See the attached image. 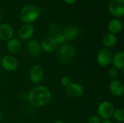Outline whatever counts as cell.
<instances>
[{
  "label": "cell",
  "mask_w": 124,
  "mask_h": 123,
  "mask_svg": "<svg viewBox=\"0 0 124 123\" xmlns=\"http://www.w3.org/2000/svg\"><path fill=\"white\" fill-rule=\"evenodd\" d=\"M108 9L110 13L115 17H121L124 14V0H110Z\"/></svg>",
  "instance_id": "cell-6"
},
{
  "label": "cell",
  "mask_w": 124,
  "mask_h": 123,
  "mask_svg": "<svg viewBox=\"0 0 124 123\" xmlns=\"http://www.w3.org/2000/svg\"><path fill=\"white\" fill-rule=\"evenodd\" d=\"M1 120H2V115H1V113L0 112V123H1Z\"/></svg>",
  "instance_id": "cell-29"
},
{
  "label": "cell",
  "mask_w": 124,
  "mask_h": 123,
  "mask_svg": "<svg viewBox=\"0 0 124 123\" xmlns=\"http://www.w3.org/2000/svg\"><path fill=\"white\" fill-rule=\"evenodd\" d=\"M40 14L39 9L33 4H27L24 6L20 12L21 20L25 24H31L35 22Z\"/></svg>",
  "instance_id": "cell-2"
},
{
  "label": "cell",
  "mask_w": 124,
  "mask_h": 123,
  "mask_svg": "<svg viewBox=\"0 0 124 123\" xmlns=\"http://www.w3.org/2000/svg\"><path fill=\"white\" fill-rule=\"evenodd\" d=\"M27 51L28 53L32 57H36L39 55L41 51L40 43L35 39L29 40L27 43Z\"/></svg>",
  "instance_id": "cell-16"
},
{
  "label": "cell",
  "mask_w": 124,
  "mask_h": 123,
  "mask_svg": "<svg viewBox=\"0 0 124 123\" xmlns=\"http://www.w3.org/2000/svg\"><path fill=\"white\" fill-rule=\"evenodd\" d=\"M1 56H0V64H1Z\"/></svg>",
  "instance_id": "cell-31"
},
{
  "label": "cell",
  "mask_w": 124,
  "mask_h": 123,
  "mask_svg": "<svg viewBox=\"0 0 124 123\" xmlns=\"http://www.w3.org/2000/svg\"><path fill=\"white\" fill-rule=\"evenodd\" d=\"M30 80L34 84H39L44 79V72L43 68L38 65H33L31 67L28 73Z\"/></svg>",
  "instance_id": "cell-7"
},
{
  "label": "cell",
  "mask_w": 124,
  "mask_h": 123,
  "mask_svg": "<svg viewBox=\"0 0 124 123\" xmlns=\"http://www.w3.org/2000/svg\"><path fill=\"white\" fill-rule=\"evenodd\" d=\"M1 14L0 13V22H1Z\"/></svg>",
  "instance_id": "cell-30"
},
{
  "label": "cell",
  "mask_w": 124,
  "mask_h": 123,
  "mask_svg": "<svg viewBox=\"0 0 124 123\" xmlns=\"http://www.w3.org/2000/svg\"><path fill=\"white\" fill-rule=\"evenodd\" d=\"M109 91L114 96H121L124 93V85L123 82L118 79L112 80L109 83Z\"/></svg>",
  "instance_id": "cell-10"
},
{
  "label": "cell",
  "mask_w": 124,
  "mask_h": 123,
  "mask_svg": "<svg viewBox=\"0 0 124 123\" xmlns=\"http://www.w3.org/2000/svg\"><path fill=\"white\" fill-rule=\"evenodd\" d=\"M53 123H66L65 122H63V121H60V120H58V121H55Z\"/></svg>",
  "instance_id": "cell-28"
},
{
  "label": "cell",
  "mask_w": 124,
  "mask_h": 123,
  "mask_svg": "<svg viewBox=\"0 0 124 123\" xmlns=\"http://www.w3.org/2000/svg\"><path fill=\"white\" fill-rule=\"evenodd\" d=\"M113 119L117 123H122L124 122V110L122 108H118L114 110V112L113 114Z\"/></svg>",
  "instance_id": "cell-20"
},
{
  "label": "cell",
  "mask_w": 124,
  "mask_h": 123,
  "mask_svg": "<svg viewBox=\"0 0 124 123\" xmlns=\"http://www.w3.org/2000/svg\"><path fill=\"white\" fill-rule=\"evenodd\" d=\"M101 123H113L111 121H110V120H104L103 122H102Z\"/></svg>",
  "instance_id": "cell-27"
},
{
  "label": "cell",
  "mask_w": 124,
  "mask_h": 123,
  "mask_svg": "<svg viewBox=\"0 0 124 123\" xmlns=\"http://www.w3.org/2000/svg\"><path fill=\"white\" fill-rule=\"evenodd\" d=\"M113 54L110 49L108 48H102L97 53V64L102 67H105L109 66L112 63Z\"/></svg>",
  "instance_id": "cell-5"
},
{
  "label": "cell",
  "mask_w": 124,
  "mask_h": 123,
  "mask_svg": "<svg viewBox=\"0 0 124 123\" xmlns=\"http://www.w3.org/2000/svg\"><path fill=\"white\" fill-rule=\"evenodd\" d=\"M102 122V119L97 115H92L87 120L88 123H101Z\"/></svg>",
  "instance_id": "cell-23"
},
{
  "label": "cell",
  "mask_w": 124,
  "mask_h": 123,
  "mask_svg": "<svg viewBox=\"0 0 124 123\" xmlns=\"http://www.w3.org/2000/svg\"><path fill=\"white\" fill-rule=\"evenodd\" d=\"M108 29L110 33H112L113 35H117L122 31L123 23L120 20L117 18L113 19L109 22L108 25Z\"/></svg>",
  "instance_id": "cell-15"
},
{
  "label": "cell",
  "mask_w": 124,
  "mask_h": 123,
  "mask_svg": "<svg viewBox=\"0 0 124 123\" xmlns=\"http://www.w3.org/2000/svg\"><path fill=\"white\" fill-rule=\"evenodd\" d=\"M70 83H71V79H70V77H68L67 75L62 77L61 79H60V83L65 88H66Z\"/></svg>",
  "instance_id": "cell-24"
},
{
  "label": "cell",
  "mask_w": 124,
  "mask_h": 123,
  "mask_svg": "<svg viewBox=\"0 0 124 123\" xmlns=\"http://www.w3.org/2000/svg\"><path fill=\"white\" fill-rule=\"evenodd\" d=\"M80 30L76 25H68L65 27L62 31V34L66 38V40H73L77 38L79 35Z\"/></svg>",
  "instance_id": "cell-14"
},
{
  "label": "cell",
  "mask_w": 124,
  "mask_h": 123,
  "mask_svg": "<svg viewBox=\"0 0 124 123\" xmlns=\"http://www.w3.org/2000/svg\"><path fill=\"white\" fill-rule=\"evenodd\" d=\"M7 49L11 54H17L21 49V43L19 39L12 38L7 43Z\"/></svg>",
  "instance_id": "cell-18"
},
{
  "label": "cell",
  "mask_w": 124,
  "mask_h": 123,
  "mask_svg": "<svg viewBox=\"0 0 124 123\" xmlns=\"http://www.w3.org/2000/svg\"><path fill=\"white\" fill-rule=\"evenodd\" d=\"M2 68L7 72H14L18 67V62L17 59L12 55H5L1 59Z\"/></svg>",
  "instance_id": "cell-8"
},
{
  "label": "cell",
  "mask_w": 124,
  "mask_h": 123,
  "mask_svg": "<svg viewBox=\"0 0 124 123\" xmlns=\"http://www.w3.org/2000/svg\"><path fill=\"white\" fill-rule=\"evenodd\" d=\"M41 49L46 53H53L57 49V44L52 36H47L44 38L40 43Z\"/></svg>",
  "instance_id": "cell-11"
},
{
  "label": "cell",
  "mask_w": 124,
  "mask_h": 123,
  "mask_svg": "<svg viewBox=\"0 0 124 123\" xmlns=\"http://www.w3.org/2000/svg\"><path fill=\"white\" fill-rule=\"evenodd\" d=\"M112 63L113 67L116 68L118 70H122L124 68V52L122 51H118L113 54Z\"/></svg>",
  "instance_id": "cell-17"
},
{
  "label": "cell",
  "mask_w": 124,
  "mask_h": 123,
  "mask_svg": "<svg viewBox=\"0 0 124 123\" xmlns=\"http://www.w3.org/2000/svg\"><path fill=\"white\" fill-rule=\"evenodd\" d=\"M48 30L49 31V33H50L51 34L55 35V34L58 33L59 28H58V26H57L56 24L53 23V24H51V25L48 27Z\"/></svg>",
  "instance_id": "cell-25"
},
{
  "label": "cell",
  "mask_w": 124,
  "mask_h": 123,
  "mask_svg": "<svg viewBox=\"0 0 124 123\" xmlns=\"http://www.w3.org/2000/svg\"><path fill=\"white\" fill-rule=\"evenodd\" d=\"M14 30L12 27L7 23L0 24V40L8 41L13 38Z\"/></svg>",
  "instance_id": "cell-12"
},
{
  "label": "cell",
  "mask_w": 124,
  "mask_h": 123,
  "mask_svg": "<svg viewBox=\"0 0 124 123\" xmlns=\"http://www.w3.org/2000/svg\"><path fill=\"white\" fill-rule=\"evenodd\" d=\"M115 107L113 104L108 101H103L99 104L97 107V115L104 120H109L114 112Z\"/></svg>",
  "instance_id": "cell-4"
},
{
  "label": "cell",
  "mask_w": 124,
  "mask_h": 123,
  "mask_svg": "<svg viewBox=\"0 0 124 123\" xmlns=\"http://www.w3.org/2000/svg\"><path fill=\"white\" fill-rule=\"evenodd\" d=\"M52 99L50 90L44 86H37L33 87L28 94V101L35 107H41L47 105Z\"/></svg>",
  "instance_id": "cell-1"
},
{
  "label": "cell",
  "mask_w": 124,
  "mask_h": 123,
  "mask_svg": "<svg viewBox=\"0 0 124 123\" xmlns=\"http://www.w3.org/2000/svg\"><path fill=\"white\" fill-rule=\"evenodd\" d=\"M34 34V28L31 24L23 25L18 31V36L22 40H30Z\"/></svg>",
  "instance_id": "cell-13"
},
{
  "label": "cell",
  "mask_w": 124,
  "mask_h": 123,
  "mask_svg": "<svg viewBox=\"0 0 124 123\" xmlns=\"http://www.w3.org/2000/svg\"><path fill=\"white\" fill-rule=\"evenodd\" d=\"M84 91V87L78 83H73L71 82L66 88L65 92L66 94L71 97V98H78L83 95Z\"/></svg>",
  "instance_id": "cell-9"
},
{
  "label": "cell",
  "mask_w": 124,
  "mask_h": 123,
  "mask_svg": "<svg viewBox=\"0 0 124 123\" xmlns=\"http://www.w3.org/2000/svg\"><path fill=\"white\" fill-rule=\"evenodd\" d=\"M77 0H64V1L68 4H73Z\"/></svg>",
  "instance_id": "cell-26"
},
{
  "label": "cell",
  "mask_w": 124,
  "mask_h": 123,
  "mask_svg": "<svg viewBox=\"0 0 124 123\" xmlns=\"http://www.w3.org/2000/svg\"><path fill=\"white\" fill-rule=\"evenodd\" d=\"M76 56L75 48L68 43L60 45L58 49L57 57L59 61L62 64H67L72 61Z\"/></svg>",
  "instance_id": "cell-3"
},
{
  "label": "cell",
  "mask_w": 124,
  "mask_h": 123,
  "mask_svg": "<svg viewBox=\"0 0 124 123\" xmlns=\"http://www.w3.org/2000/svg\"><path fill=\"white\" fill-rule=\"evenodd\" d=\"M102 45L105 48L110 49L113 47L116 43H117V37L116 35H113L112 33H107L105 34L102 38Z\"/></svg>",
  "instance_id": "cell-19"
},
{
  "label": "cell",
  "mask_w": 124,
  "mask_h": 123,
  "mask_svg": "<svg viewBox=\"0 0 124 123\" xmlns=\"http://www.w3.org/2000/svg\"><path fill=\"white\" fill-rule=\"evenodd\" d=\"M52 37L54 39V41H55V42L57 43V45H62L66 41V38H65V36H63L62 33H58L54 35V36H52Z\"/></svg>",
  "instance_id": "cell-21"
},
{
  "label": "cell",
  "mask_w": 124,
  "mask_h": 123,
  "mask_svg": "<svg viewBox=\"0 0 124 123\" xmlns=\"http://www.w3.org/2000/svg\"><path fill=\"white\" fill-rule=\"evenodd\" d=\"M119 70H117L116 68L115 67H111L108 70V75L109 76V78L112 80H116L117 79V78L118 77V75H119Z\"/></svg>",
  "instance_id": "cell-22"
}]
</instances>
